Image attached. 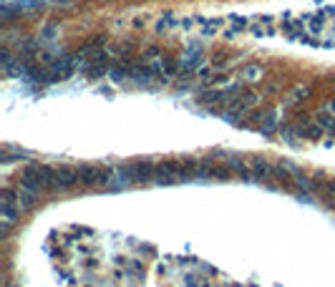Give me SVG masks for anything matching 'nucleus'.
<instances>
[{
	"mask_svg": "<svg viewBox=\"0 0 335 287\" xmlns=\"http://www.w3.org/2000/svg\"><path fill=\"white\" fill-rule=\"evenodd\" d=\"M308 96H310V88H308V86H297V88H295V91H292V93H290V96L285 98V106L300 103V101H305Z\"/></svg>",
	"mask_w": 335,
	"mask_h": 287,
	"instance_id": "obj_8",
	"label": "nucleus"
},
{
	"mask_svg": "<svg viewBox=\"0 0 335 287\" xmlns=\"http://www.w3.org/2000/svg\"><path fill=\"white\" fill-rule=\"evenodd\" d=\"M227 166L232 169V174H237L240 179H252V171H250V164H245V161H240V159H227Z\"/></svg>",
	"mask_w": 335,
	"mask_h": 287,
	"instance_id": "obj_7",
	"label": "nucleus"
},
{
	"mask_svg": "<svg viewBox=\"0 0 335 287\" xmlns=\"http://www.w3.org/2000/svg\"><path fill=\"white\" fill-rule=\"evenodd\" d=\"M328 134H335V114H318V119H315Z\"/></svg>",
	"mask_w": 335,
	"mask_h": 287,
	"instance_id": "obj_9",
	"label": "nucleus"
},
{
	"mask_svg": "<svg viewBox=\"0 0 335 287\" xmlns=\"http://www.w3.org/2000/svg\"><path fill=\"white\" fill-rule=\"evenodd\" d=\"M250 171H252V179H257V182L272 179V164L267 159H250Z\"/></svg>",
	"mask_w": 335,
	"mask_h": 287,
	"instance_id": "obj_4",
	"label": "nucleus"
},
{
	"mask_svg": "<svg viewBox=\"0 0 335 287\" xmlns=\"http://www.w3.org/2000/svg\"><path fill=\"white\" fill-rule=\"evenodd\" d=\"M328 111H330V114H335V98H330V101H328Z\"/></svg>",
	"mask_w": 335,
	"mask_h": 287,
	"instance_id": "obj_10",
	"label": "nucleus"
},
{
	"mask_svg": "<svg viewBox=\"0 0 335 287\" xmlns=\"http://www.w3.org/2000/svg\"><path fill=\"white\" fill-rule=\"evenodd\" d=\"M275 131H280V126H277V111H265L262 114V124H260V134L262 136H272Z\"/></svg>",
	"mask_w": 335,
	"mask_h": 287,
	"instance_id": "obj_6",
	"label": "nucleus"
},
{
	"mask_svg": "<svg viewBox=\"0 0 335 287\" xmlns=\"http://www.w3.org/2000/svg\"><path fill=\"white\" fill-rule=\"evenodd\" d=\"M262 76H265V68L260 63H247L240 71V81L242 83H257V81H262Z\"/></svg>",
	"mask_w": 335,
	"mask_h": 287,
	"instance_id": "obj_5",
	"label": "nucleus"
},
{
	"mask_svg": "<svg viewBox=\"0 0 335 287\" xmlns=\"http://www.w3.org/2000/svg\"><path fill=\"white\" fill-rule=\"evenodd\" d=\"M56 182H58V189H73L78 187V166H56Z\"/></svg>",
	"mask_w": 335,
	"mask_h": 287,
	"instance_id": "obj_3",
	"label": "nucleus"
},
{
	"mask_svg": "<svg viewBox=\"0 0 335 287\" xmlns=\"http://www.w3.org/2000/svg\"><path fill=\"white\" fill-rule=\"evenodd\" d=\"M119 174H124L126 182H151L156 176V164L154 161H134V164L119 169Z\"/></svg>",
	"mask_w": 335,
	"mask_h": 287,
	"instance_id": "obj_2",
	"label": "nucleus"
},
{
	"mask_svg": "<svg viewBox=\"0 0 335 287\" xmlns=\"http://www.w3.org/2000/svg\"><path fill=\"white\" fill-rule=\"evenodd\" d=\"M58 3H68V0H58Z\"/></svg>",
	"mask_w": 335,
	"mask_h": 287,
	"instance_id": "obj_11",
	"label": "nucleus"
},
{
	"mask_svg": "<svg viewBox=\"0 0 335 287\" xmlns=\"http://www.w3.org/2000/svg\"><path fill=\"white\" fill-rule=\"evenodd\" d=\"M81 187H106L111 182V169L101 164H78Z\"/></svg>",
	"mask_w": 335,
	"mask_h": 287,
	"instance_id": "obj_1",
	"label": "nucleus"
}]
</instances>
